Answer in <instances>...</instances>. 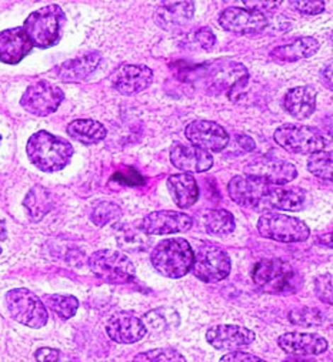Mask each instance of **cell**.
<instances>
[{"label": "cell", "instance_id": "cell-1", "mask_svg": "<svg viewBox=\"0 0 333 362\" xmlns=\"http://www.w3.org/2000/svg\"><path fill=\"white\" fill-rule=\"evenodd\" d=\"M227 193L230 199L246 209L258 211H300L305 207L306 194L298 187L266 185L264 181L236 175L229 181Z\"/></svg>", "mask_w": 333, "mask_h": 362}, {"label": "cell", "instance_id": "cell-2", "mask_svg": "<svg viewBox=\"0 0 333 362\" xmlns=\"http://www.w3.org/2000/svg\"><path fill=\"white\" fill-rule=\"evenodd\" d=\"M26 151L32 164L45 173L63 170L73 157V146L67 140L45 130L30 136Z\"/></svg>", "mask_w": 333, "mask_h": 362}, {"label": "cell", "instance_id": "cell-3", "mask_svg": "<svg viewBox=\"0 0 333 362\" xmlns=\"http://www.w3.org/2000/svg\"><path fill=\"white\" fill-rule=\"evenodd\" d=\"M259 290L272 296L293 294L302 287V276L286 261L272 258L259 261L252 273Z\"/></svg>", "mask_w": 333, "mask_h": 362}, {"label": "cell", "instance_id": "cell-4", "mask_svg": "<svg viewBox=\"0 0 333 362\" xmlns=\"http://www.w3.org/2000/svg\"><path fill=\"white\" fill-rule=\"evenodd\" d=\"M153 268L168 279L185 277L193 262V250L185 238L160 241L150 254Z\"/></svg>", "mask_w": 333, "mask_h": 362}, {"label": "cell", "instance_id": "cell-5", "mask_svg": "<svg viewBox=\"0 0 333 362\" xmlns=\"http://www.w3.org/2000/svg\"><path fill=\"white\" fill-rule=\"evenodd\" d=\"M66 16L60 6L49 5L35 11L23 23V30L33 47L47 49L60 40Z\"/></svg>", "mask_w": 333, "mask_h": 362}, {"label": "cell", "instance_id": "cell-6", "mask_svg": "<svg viewBox=\"0 0 333 362\" xmlns=\"http://www.w3.org/2000/svg\"><path fill=\"white\" fill-rule=\"evenodd\" d=\"M92 273L108 284H123L133 279L135 265L128 255L115 250H99L89 258Z\"/></svg>", "mask_w": 333, "mask_h": 362}, {"label": "cell", "instance_id": "cell-7", "mask_svg": "<svg viewBox=\"0 0 333 362\" xmlns=\"http://www.w3.org/2000/svg\"><path fill=\"white\" fill-rule=\"evenodd\" d=\"M258 231L262 237L279 243H302L310 235L309 227L299 218L268 211L258 220Z\"/></svg>", "mask_w": 333, "mask_h": 362}, {"label": "cell", "instance_id": "cell-8", "mask_svg": "<svg viewBox=\"0 0 333 362\" xmlns=\"http://www.w3.org/2000/svg\"><path fill=\"white\" fill-rule=\"evenodd\" d=\"M192 273L203 283H219L225 280L230 269V257L225 250L213 244H203L193 251Z\"/></svg>", "mask_w": 333, "mask_h": 362}, {"label": "cell", "instance_id": "cell-9", "mask_svg": "<svg viewBox=\"0 0 333 362\" xmlns=\"http://www.w3.org/2000/svg\"><path fill=\"white\" fill-rule=\"evenodd\" d=\"M275 141L286 151L295 154H313L326 150L324 136L315 127L302 124H283L275 134Z\"/></svg>", "mask_w": 333, "mask_h": 362}, {"label": "cell", "instance_id": "cell-10", "mask_svg": "<svg viewBox=\"0 0 333 362\" xmlns=\"http://www.w3.org/2000/svg\"><path fill=\"white\" fill-rule=\"evenodd\" d=\"M12 318L29 328L39 329L47 324L49 314L43 301L26 288H15L6 294Z\"/></svg>", "mask_w": 333, "mask_h": 362}, {"label": "cell", "instance_id": "cell-11", "mask_svg": "<svg viewBox=\"0 0 333 362\" xmlns=\"http://www.w3.org/2000/svg\"><path fill=\"white\" fill-rule=\"evenodd\" d=\"M244 175L272 186L289 185L298 177L296 167L281 158L258 157L244 165Z\"/></svg>", "mask_w": 333, "mask_h": 362}, {"label": "cell", "instance_id": "cell-12", "mask_svg": "<svg viewBox=\"0 0 333 362\" xmlns=\"http://www.w3.org/2000/svg\"><path fill=\"white\" fill-rule=\"evenodd\" d=\"M63 99L64 95L57 86L42 80L26 88L21 99V105L28 113L45 117L55 113L62 105Z\"/></svg>", "mask_w": 333, "mask_h": 362}, {"label": "cell", "instance_id": "cell-13", "mask_svg": "<svg viewBox=\"0 0 333 362\" xmlns=\"http://www.w3.org/2000/svg\"><path fill=\"white\" fill-rule=\"evenodd\" d=\"M219 25L223 30L235 35H256L269 26V19L261 12L227 8L219 15Z\"/></svg>", "mask_w": 333, "mask_h": 362}, {"label": "cell", "instance_id": "cell-14", "mask_svg": "<svg viewBox=\"0 0 333 362\" xmlns=\"http://www.w3.org/2000/svg\"><path fill=\"white\" fill-rule=\"evenodd\" d=\"M185 136L192 146L209 153H219L229 144L226 130L220 124L209 120H195L189 123L185 129Z\"/></svg>", "mask_w": 333, "mask_h": 362}, {"label": "cell", "instance_id": "cell-15", "mask_svg": "<svg viewBox=\"0 0 333 362\" xmlns=\"http://www.w3.org/2000/svg\"><path fill=\"white\" fill-rule=\"evenodd\" d=\"M193 224L191 216L172 210L153 211L140 223V231L146 235H168L188 231Z\"/></svg>", "mask_w": 333, "mask_h": 362}, {"label": "cell", "instance_id": "cell-16", "mask_svg": "<svg viewBox=\"0 0 333 362\" xmlns=\"http://www.w3.org/2000/svg\"><path fill=\"white\" fill-rule=\"evenodd\" d=\"M153 81V71L147 66L122 64L111 74V83L118 93L125 96L137 95Z\"/></svg>", "mask_w": 333, "mask_h": 362}, {"label": "cell", "instance_id": "cell-17", "mask_svg": "<svg viewBox=\"0 0 333 362\" xmlns=\"http://www.w3.org/2000/svg\"><path fill=\"white\" fill-rule=\"evenodd\" d=\"M256 339L252 329L240 325H216L206 332V341L216 349L235 351L251 345Z\"/></svg>", "mask_w": 333, "mask_h": 362}, {"label": "cell", "instance_id": "cell-18", "mask_svg": "<svg viewBox=\"0 0 333 362\" xmlns=\"http://www.w3.org/2000/svg\"><path fill=\"white\" fill-rule=\"evenodd\" d=\"M109 338L118 344H135L146 335L143 321L132 313H118L106 322Z\"/></svg>", "mask_w": 333, "mask_h": 362}, {"label": "cell", "instance_id": "cell-19", "mask_svg": "<svg viewBox=\"0 0 333 362\" xmlns=\"http://www.w3.org/2000/svg\"><path fill=\"white\" fill-rule=\"evenodd\" d=\"M193 15V2H162L154 12V22L166 32H175L188 25Z\"/></svg>", "mask_w": 333, "mask_h": 362}, {"label": "cell", "instance_id": "cell-20", "mask_svg": "<svg viewBox=\"0 0 333 362\" xmlns=\"http://www.w3.org/2000/svg\"><path fill=\"white\" fill-rule=\"evenodd\" d=\"M278 344L285 352L300 356L320 355L327 349V341L313 332H288L279 337Z\"/></svg>", "mask_w": 333, "mask_h": 362}, {"label": "cell", "instance_id": "cell-21", "mask_svg": "<svg viewBox=\"0 0 333 362\" xmlns=\"http://www.w3.org/2000/svg\"><path fill=\"white\" fill-rule=\"evenodd\" d=\"M171 163L188 174L205 173L212 168L213 157L209 151H205L195 146L176 144L171 150Z\"/></svg>", "mask_w": 333, "mask_h": 362}, {"label": "cell", "instance_id": "cell-22", "mask_svg": "<svg viewBox=\"0 0 333 362\" xmlns=\"http://www.w3.org/2000/svg\"><path fill=\"white\" fill-rule=\"evenodd\" d=\"M33 46L28 39L23 28H13L0 32V62L6 64L21 63Z\"/></svg>", "mask_w": 333, "mask_h": 362}, {"label": "cell", "instance_id": "cell-23", "mask_svg": "<svg viewBox=\"0 0 333 362\" xmlns=\"http://www.w3.org/2000/svg\"><path fill=\"white\" fill-rule=\"evenodd\" d=\"M101 62V53L92 52L62 63L53 70V73L62 81H83L98 70Z\"/></svg>", "mask_w": 333, "mask_h": 362}, {"label": "cell", "instance_id": "cell-24", "mask_svg": "<svg viewBox=\"0 0 333 362\" xmlns=\"http://www.w3.org/2000/svg\"><path fill=\"white\" fill-rule=\"evenodd\" d=\"M316 98L317 93L312 86L293 87L283 98V107L296 120H305L315 113Z\"/></svg>", "mask_w": 333, "mask_h": 362}, {"label": "cell", "instance_id": "cell-25", "mask_svg": "<svg viewBox=\"0 0 333 362\" xmlns=\"http://www.w3.org/2000/svg\"><path fill=\"white\" fill-rule=\"evenodd\" d=\"M320 45L315 37L305 36L292 40L283 46H278L271 52V59L276 63H293L302 59H309L317 53Z\"/></svg>", "mask_w": 333, "mask_h": 362}, {"label": "cell", "instance_id": "cell-26", "mask_svg": "<svg viewBox=\"0 0 333 362\" xmlns=\"http://www.w3.org/2000/svg\"><path fill=\"white\" fill-rule=\"evenodd\" d=\"M166 186H168L172 200L181 209H188L193 206L199 199V187L192 174H172L168 181H166Z\"/></svg>", "mask_w": 333, "mask_h": 362}, {"label": "cell", "instance_id": "cell-27", "mask_svg": "<svg viewBox=\"0 0 333 362\" xmlns=\"http://www.w3.org/2000/svg\"><path fill=\"white\" fill-rule=\"evenodd\" d=\"M66 132L72 139L88 146L101 143L108 136L106 127L102 123L92 119L74 120L67 126Z\"/></svg>", "mask_w": 333, "mask_h": 362}, {"label": "cell", "instance_id": "cell-28", "mask_svg": "<svg viewBox=\"0 0 333 362\" xmlns=\"http://www.w3.org/2000/svg\"><path fill=\"white\" fill-rule=\"evenodd\" d=\"M23 206L28 210L30 220L38 223L52 211L55 206V200L52 193L47 189L42 186H35L29 190L28 196L25 197Z\"/></svg>", "mask_w": 333, "mask_h": 362}, {"label": "cell", "instance_id": "cell-29", "mask_svg": "<svg viewBox=\"0 0 333 362\" xmlns=\"http://www.w3.org/2000/svg\"><path fill=\"white\" fill-rule=\"evenodd\" d=\"M143 324L146 331H152L154 334L171 331L174 328H178L181 324V317L174 308L160 307L156 310L149 311L143 317Z\"/></svg>", "mask_w": 333, "mask_h": 362}, {"label": "cell", "instance_id": "cell-30", "mask_svg": "<svg viewBox=\"0 0 333 362\" xmlns=\"http://www.w3.org/2000/svg\"><path fill=\"white\" fill-rule=\"evenodd\" d=\"M202 223L205 231L210 235L226 237L235 231L233 214L227 210H209L203 213Z\"/></svg>", "mask_w": 333, "mask_h": 362}, {"label": "cell", "instance_id": "cell-31", "mask_svg": "<svg viewBox=\"0 0 333 362\" xmlns=\"http://www.w3.org/2000/svg\"><path fill=\"white\" fill-rule=\"evenodd\" d=\"M45 303L62 320L72 318L79 308V300L73 296H60V294L46 296Z\"/></svg>", "mask_w": 333, "mask_h": 362}, {"label": "cell", "instance_id": "cell-32", "mask_svg": "<svg viewBox=\"0 0 333 362\" xmlns=\"http://www.w3.org/2000/svg\"><path fill=\"white\" fill-rule=\"evenodd\" d=\"M332 153L330 151H317L309 156L307 158V170L316 175L317 178H322L324 181H332Z\"/></svg>", "mask_w": 333, "mask_h": 362}, {"label": "cell", "instance_id": "cell-33", "mask_svg": "<svg viewBox=\"0 0 333 362\" xmlns=\"http://www.w3.org/2000/svg\"><path fill=\"white\" fill-rule=\"evenodd\" d=\"M122 214L120 207L113 202H99L94 206L91 220L98 227H105L116 221Z\"/></svg>", "mask_w": 333, "mask_h": 362}, {"label": "cell", "instance_id": "cell-34", "mask_svg": "<svg viewBox=\"0 0 333 362\" xmlns=\"http://www.w3.org/2000/svg\"><path fill=\"white\" fill-rule=\"evenodd\" d=\"M133 362H186V358L172 348H157L140 352Z\"/></svg>", "mask_w": 333, "mask_h": 362}, {"label": "cell", "instance_id": "cell-35", "mask_svg": "<svg viewBox=\"0 0 333 362\" xmlns=\"http://www.w3.org/2000/svg\"><path fill=\"white\" fill-rule=\"evenodd\" d=\"M289 321L295 325L316 327V325L323 324L324 315L316 308L302 307V308H296L289 313Z\"/></svg>", "mask_w": 333, "mask_h": 362}, {"label": "cell", "instance_id": "cell-36", "mask_svg": "<svg viewBox=\"0 0 333 362\" xmlns=\"http://www.w3.org/2000/svg\"><path fill=\"white\" fill-rule=\"evenodd\" d=\"M332 274L330 273H326V274H322L319 276L316 280H315V293L317 296V298L324 303V304H329L332 305L333 303V286H332Z\"/></svg>", "mask_w": 333, "mask_h": 362}, {"label": "cell", "instance_id": "cell-37", "mask_svg": "<svg viewBox=\"0 0 333 362\" xmlns=\"http://www.w3.org/2000/svg\"><path fill=\"white\" fill-rule=\"evenodd\" d=\"M191 40L193 45H196L199 49H203V50L212 49L216 43V37L209 28H201L195 30L191 36Z\"/></svg>", "mask_w": 333, "mask_h": 362}, {"label": "cell", "instance_id": "cell-38", "mask_svg": "<svg viewBox=\"0 0 333 362\" xmlns=\"http://www.w3.org/2000/svg\"><path fill=\"white\" fill-rule=\"evenodd\" d=\"M293 6L302 13V15H306V16H315V15H319V13H323L324 12V8H326V4L324 2H317V0H303V2H295Z\"/></svg>", "mask_w": 333, "mask_h": 362}, {"label": "cell", "instance_id": "cell-39", "mask_svg": "<svg viewBox=\"0 0 333 362\" xmlns=\"http://www.w3.org/2000/svg\"><path fill=\"white\" fill-rule=\"evenodd\" d=\"M219 362H268L254 354H249V352H240V351H236V352H230V354H226L225 356L220 358Z\"/></svg>", "mask_w": 333, "mask_h": 362}, {"label": "cell", "instance_id": "cell-40", "mask_svg": "<svg viewBox=\"0 0 333 362\" xmlns=\"http://www.w3.org/2000/svg\"><path fill=\"white\" fill-rule=\"evenodd\" d=\"M60 351L59 349H55V348H47V346H43V348H39L36 352H35V358L38 362H57L59 358H60Z\"/></svg>", "mask_w": 333, "mask_h": 362}, {"label": "cell", "instance_id": "cell-41", "mask_svg": "<svg viewBox=\"0 0 333 362\" xmlns=\"http://www.w3.org/2000/svg\"><path fill=\"white\" fill-rule=\"evenodd\" d=\"M242 5L244 6V9L264 13L265 11H269V9H272V8L281 6V2H243Z\"/></svg>", "mask_w": 333, "mask_h": 362}, {"label": "cell", "instance_id": "cell-42", "mask_svg": "<svg viewBox=\"0 0 333 362\" xmlns=\"http://www.w3.org/2000/svg\"><path fill=\"white\" fill-rule=\"evenodd\" d=\"M320 77H322V83L327 87V90H332V63L323 67Z\"/></svg>", "mask_w": 333, "mask_h": 362}, {"label": "cell", "instance_id": "cell-43", "mask_svg": "<svg viewBox=\"0 0 333 362\" xmlns=\"http://www.w3.org/2000/svg\"><path fill=\"white\" fill-rule=\"evenodd\" d=\"M237 141L240 144V147L244 148V151H254L255 150V141L249 137V136H239Z\"/></svg>", "mask_w": 333, "mask_h": 362}, {"label": "cell", "instance_id": "cell-44", "mask_svg": "<svg viewBox=\"0 0 333 362\" xmlns=\"http://www.w3.org/2000/svg\"><path fill=\"white\" fill-rule=\"evenodd\" d=\"M283 362H319L313 358H307V356H300V355H290L289 358L283 359Z\"/></svg>", "mask_w": 333, "mask_h": 362}, {"label": "cell", "instance_id": "cell-45", "mask_svg": "<svg viewBox=\"0 0 333 362\" xmlns=\"http://www.w3.org/2000/svg\"><path fill=\"white\" fill-rule=\"evenodd\" d=\"M8 238V231H6V224L4 220H0V241H5Z\"/></svg>", "mask_w": 333, "mask_h": 362}, {"label": "cell", "instance_id": "cell-46", "mask_svg": "<svg viewBox=\"0 0 333 362\" xmlns=\"http://www.w3.org/2000/svg\"><path fill=\"white\" fill-rule=\"evenodd\" d=\"M57 362H80V361H77V359H74V358H69V356L60 355V358H59Z\"/></svg>", "mask_w": 333, "mask_h": 362}, {"label": "cell", "instance_id": "cell-47", "mask_svg": "<svg viewBox=\"0 0 333 362\" xmlns=\"http://www.w3.org/2000/svg\"><path fill=\"white\" fill-rule=\"evenodd\" d=\"M0 254H2V248H0Z\"/></svg>", "mask_w": 333, "mask_h": 362}, {"label": "cell", "instance_id": "cell-48", "mask_svg": "<svg viewBox=\"0 0 333 362\" xmlns=\"http://www.w3.org/2000/svg\"><path fill=\"white\" fill-rule=\"evenodd\" d=\"M0 140H2V136H0Z\"/></svg>", "mask_w": 333, "mask_h": 362}]
</instances>
